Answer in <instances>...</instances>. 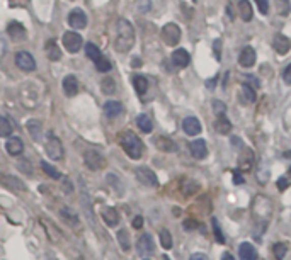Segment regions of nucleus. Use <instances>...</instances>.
<instances>
[{
    "label": "nucleus",
    "instance_id": "obj_18",
    "mask_svg": "<svg viewBox=\"0 0 291 260\" xmlns=\"http://www.w3.org/2000/svg\"><path fill=\"white\" fill-rule=\"evenodd\" d=\"M79 80H77L75 75H67L63 78V92H65L67 97H74L79 94Z\"/></svg>",
    "mask_w": 291,
    "mask_h": 260
},
{
    "label": "nucleus",
    "instance_id": "obj_35",
    "mask_svg": "<svg viewBox=\"0 0 291 260\" xmlns=\"http://www.w3.org/2000/svg\"><path fill=\"white\" fill-rule=\"evenodd\" d=\"M101 89H103V94L106 95H113L116 92V82L114 78L111 77H106L103 82H101Z\"/></svg>",
    "mask_w": 291,
    "mask_h": 260
},
{
    "label": "nucleus",
    "instance_id": "obj_50",
    "mask_svg": "<svg viewBox=\"0 0 291 260\" xmlns=\"http://www.w3.org/2000/svg\"><path fill=\"white\" fill-rule=\"evenodd\" d=\"M288 185H289V179L288 177H281L278 180V189L279 190H286V189H288Z\"/></svg>",
    "mask_w": 291,
    "mask_h": 260
},
{
    "label": "nucleus",
    "instance_id": "obj_21",
    "mask_svg": "<svg viewBox=\"0 0 291 260\" xmlns=\"http://www.w3.org/2000/svg\"><path fill=\"white\" fill-rule=\"evenodd\" d=\"M273 48L276 50V53H279V55H286L291 48V41L284 36V34H276L273 39Z\"/></svg>",
    "mask_w": 291,
    "mask_h": 260
},
{
    "label": "nucleus",
    "instance_id": "obj_36",
    "mask_svg": "<svg viewBox=\"0 0 291 260\" xmlns=\"http://www.w3.org/2000/svg\"><path fill=\"white\" fill-rule=\"evenodd\" d=\"M85 55H87V58H90L92 61H97L101 56H103V53H101V50L94 45V43H87V45H85Z\"/></svg>",
    "mask_w": 291,
    "mask_h": 260
},
{
    "label": "nucleus",
    "instance_id": "obj_14",
    "mask_svg": "<svg viewBox=\"0 0 291 260\" xmlns=\"http://www.w3.org/2000/svg\"><path fill=\"white\" fill-rule=\"evenodd\" d=\"M255 60H257V55H255V50L250 46H245L244 50L240 51L239 55V63L244 68H250L255 65Z\"/></svg>",
    "mask_w": 291,
    "mask_h": 260
},
{
    "label": "nucleus",
    "instance_id": "obj_13",
    "mask_svg": "<svg viewBox=\"0 0 291 260\" xmlns=\"http://www.w3.org/2000/svg\"><path fill=\"white\" fill-rule=\"evenodd\" d=\"M7 34L14 39V41H24V39L27 38L26 27H24L22 24L17 22V21H12L11 24H9V26H7Z\"/></svg>",
    "mask_w": 291,
    "mask_h": 260
},
{
    "label": "nucleus",
    "instance_id": "obj_24",
    "mask_svg": "<svg viewBox=\"0 0 291 260\" xmlns=\"http://www.w3.org/2000/svg\"><path fill=\"white\" fill-rule=\"evenodd\" d=\"M121 112H123V106H121V102L118 101H108L104 104V114L106 117H109V119L118 117Z\"/></svg>",
    "mask_w": 291,
    "mask_h": 260
},
{
    "label": "nucleus",
    "instance_id": "obj_48",
    "mask_svg": "<svg viewBox=\"0 0 291 260\" xmlns=\"http://www.w3.org/2000/svg\"><path fill=\"white\" fill-rule=\"evenodd\" d=\"M19 169H21L24 174H27V175H33V165L29 164V161H21V164H19Z\"/></svg>",
    "mask_w": 291,
    "mask_h": 260
},
{
    "label": "nucleus",
    "instance_id": "obj_6",
    "mask_svg": "<svg viewBox=\"0 0 291 260\" xmlns=\"http://www.w3.org/2000/svg\"><path fill=\"white\" fill-rule=\"evenodd\" d=\"M84 164H85L87 169H90V170H101V169H104V167H106V158H104V155L101 153V151L89 150V151H85Z\"/></svg>",
    "mask_w": 291,
    "mask_h": 260
},
{
    "label": "nucleus",
    "instance_id": "obj_49",
    "mask_svg": "<svg viewBox=\"0 0 291 260\" xmlns=\"http://www.w3.org/2000/svg\"><path fill=\"white\" fill-rule=\"evenodd\" d=\"M283 80L288 83V85H291V63L284 68V72H283Z\"/></svg>",
    "mask_w": 291,
    "mask_h": 260
},
{
    "label": "nucleus",
    "instance_id": "obj_51",
    "mask_svg": "<svg viewBox=\"0 0 291 260\" xmlns=\"http://www.w3.org/2000/svg\"><path fill=\"white\" fill-rule=\"evenodd\" d=\"M198 228V223L194 219H186L184 221V230H196Z\"/></svg>",
    "mask_w": 291,
    "mask_h": 260
},
{
    "label": "nucleus",
    "instance_id": "obj_41",
    "mask_svg": "<svg viewBox=\"0 0 291 260\" xmlns=\"http://www.w3.org/2000/svg\"><path fill=\"white\" fill-rule=\"evenodd\" d=\"M198 190H200V184H198L196 180H186L182 185L184 196H192V194H196Z\"/></svg>",
    "mask_w": 291,
    "mask_h": 260
},
{
    "label": "nucleus",
    "instance_id": "obj_54",
    "mask_svg": "<svg viewBox=\"0 0 291 260\" xmlns=\"http://www.w3.org/2000/svg\"><path fill=\"white\" fill-rule=\"evenodd\" d=\"M142 226H143V216H137V218L133 219V228L140 230Z\"/></svg>",
    "mask_w": 291,
    "mask_h": 260
},
{
    "label": "nucleus",
    "instance_id": "obj_58",
    "mask_svg": "<svg viewBox=\"0 0 291 260\" xmlns=\"http://www.w3.org/2000/svg\"><path fill=\"white\" fill-rule=\"evenodd\" d=\"M286 177H288V179L291 180V169H289V172H288V175H286Z\"/></svg>",
    "mask_w": 291,
    "mask_h": 260
},
{
    "label": "nucleus",
    "instance_id": "obj_34",
    "mask_svg": "<svg viewBox=\"0 0 291 260\" xmlns=\"http://www.w3.org/2000/svg\"><path fill=\"white\" fill-rule=\"evenodd\" d=\"M12 124H11V121L7 119L6 116H0V136L2 138H9V136L12 135Z\"/></svg>",
    "mask_w": 291,
    "mask_h": 260
},
{
    "label": "nucleus",
    "instance_id": "obj_45",
    "mask_svg": "<svg viewBox=\"0 0 291 260\" xmlns=\"http://www.w3.org/2000/svg\"><path fill=\"white\" fill-rule=\"evenodd\" d=\"M137 9L138 12L147 14L152 9V0H137Z\"/></svg>",
    "mask_w": 291,
    "mask_h": 260
},
{
    "label": "nucleus",
    "instance_id": "obj_9",
    "mask_svg": "<svg viewBox=\"0 0 291 260\" xmlns=\"http://www.w3.org/2000/svg\"><path fill=\"white\" fill-rule=\"evenodd\" d=\"M16 65L21 68L22 72H33L36 70V60L31 53L27 51H19L16 55Z\"/></svg>",
    "mask_w": 291,
    "mask_h": 260
},
{
    "label": "nucleus",
    "instance_id": "obj_52",
    "mask_svg": "<svg viewBox=\"0 0 291 260\" xmlns=\"http://www.w3.org/2000/svg\"><path fill=\"white\" fill-rule=\"evenodd\" d=\"M189 260H210V258H208V255H205V253L196 252V253H192L191 257H189Z\"/></svg>",
    "mask_w": 291,
    "mask_h": 260
},
{
    "label": "nucleus",
    "instance_id": "obj_10",
    "mask_svg": "<svg viewBox=\"0 0 291 260\" xmlns=\"http://www.w3.org/2000/svg\"><path fill=\"white\" fill-rule=\"evenodd\" d=\"M137 250L138 253L142 255V257H148V255H152L155 252V245H153V238L150 233H145L142 237L138 238L137 242Z\"/></svg>",
    "mask_w": 291,
    "mask_h": 260
},
{
    "label": "nucleus",
    "instance_id": "obj_55",
    "mask_svg": "<svg viewBox=\"0 0 291 260\" xmlns=\"http://www.w3.org/2000/svg\"><path fill=\"white\" fill-rule=\"evenodd\" d=\"M234 182H235L237 185L244 184V177H242V175H239V174H237V172H235V174H234Z\"/></svg>",
    "mask_w": 291,
    "mask_h": 260
},
{
    "label": "nucleus",
    "instance_id": "obj_42",
    "mask_svg": "<svg viewBox=\"0 0 291 260\" xmlns=\"http://www.w3.org/2000/svg\"><path fill=\"white\" fill-rule=\"evenodd\" d=\"M160 243H162V247L166 250L172 248L174 242H172V235H171L169 230H162V232H160Z\"/></svg>",
    "mask_w": 291,
    "mask_h": 260
},
{
    "label": "nucleus",
    "instance_id": "obj_1",
    "mask_svg": "<svg viewBox=\"0 0 291 260\" xmlns=\"http://www.w3.org/2000/svg\"><path fill=\"white\" fill-rule=\"evenodd\" d=\"M135 46V29L128 19H119L116 26L114 48L118 53H128Z\"/></svg>",
    "mask_w": 291,
    "mask_h": 260
},
{
    "label": "nucleus",
    "instance_id": "obj_59",
    "mask_svg": "<svg viewBox=\"0 0 291 260\" xmlns=\"http://www.w3.org/2000/svg\"><path fill=\"white\" fill-rule=\"evenodd\" d=\"M286 155H288V158H291V151H288V153H286Z\"/></svg>",
    "mask_w": 291,
    "mask_h": 260
},
{
    "label": "nucleus",
    "instance_id": "obj_33",
    "mask_svg": "<svg viewBox=\"0 0 291 260\" xmlns=\"http://www.w3.org/2000/svg\"><path fill=\"white\" fill-rule=\"evenodd\" d=\"M133 85H135V90H137V94L143 95L145 92H147V89H148V80L143 75H137V77L133 78Z\"/></svg>",
    "mask_w": 291,
    "mask_h": 260
},
{
    "label": "nucleus",
    "instance_id": "obj_43",
    "mask_svg": "<svg viewBox=\"0 0 291 260\" xmlns=\"http://www.w3.org/2000/svg\"><path fill=\"white\" fill-rule=\"evenodd\" d=\"M289 7H291L289 0H276V9H278L279 16H288Z\"/></svg>",
    "mask_w": 291,
    "mask_h": 260
},
{
    "label": "nucleus",
    "instance_id": "obj_57",
    "mask_svg": "<svg viewBox=\"0 0 291 260\" xmlns=\"http://www.w3.org/2000/svg\"><path fill=\"white\" fill-rule=\"evenodd\" d=\"M132 65H133V67H140V65H142V63H140V58H135Z\"/></svg>",
    "mask_w": 291,
    "mask_h": 260
},
{
    "label": "nucleus",
    "instance_id": "obj_27",
    "mask_svg": "<svg viewBox=\"0 0 291 260\" xmlns=\"http://www.w3.org/2000/svg\"><path fill=\"white\" fill-rule=\"evenodd\" d=\"M155 146H157L158 150L166 151V153H171V151L177 150V145L174 143L171 138H167V136H158V138H155Z\"/></svg>",
    "mask_w": 291,
    "mask_h": 260
},
{
    "label": "nucleus",
    "instance_id": "obj_3",
    "mask_svg": "<svg viewBox=\"0 0 291 260\" xmlns=\"http://www.w3.org/2000/svg\"><path fill=\"white\" fill-rule=\"evenodd\" d=\"M45 150H46V155L50 156L51 160H61L63 155H65V150H63L60 138L53 133H48V136H46Z\"/></svg>",
    "mask_w": 291,
    "mask_h": 260
},
{
    "label": "nucleus",
    "instance_id": "obj_22",
    "mask_svg": "<svg viewBox=\"0 0 291 260\" xmlns=\"http://www.w3.org/2000/svg\"><path fill=\"white\" fill-rule=\"evenodd\" d=\"M172 63L177 68H186L189 63H191V56H189V53L186 50L179 48V50H176L172 53Z\"/></svg>",
    "mask_w": 291,
    "mask_h": 260
},
{
    "label": "nucleus",
    "instance_id": "obj_23",
    "mask_svg": "<svg viewBox=\"0 0 291 260\" xmlns=\"http://www.w3.org/2000/svg\"><path fill=\"white\" fill-rule=\"evenodd\" d=\"M6 150H7V153H9V155H12V156L21 155L22 151H24V143H22V140H21V138H17V136H12V138H9V140H7V143H6Z\"/></svg>",
    "mask_w": 291,
    "mask_h": 260
},
{
    "label": "nucleus",
    "instance_id": "obj_60",
    "mask_svg": "<svg viewBox=\"0 0 291 260\" xmlns=\"http://www.w3.org/2000/svg\"><path fill=\"white\" fill-rule=\"evenodd\" d=\"M143 260H150V258H143Z\"/></svg>",
    "mask_w": 291,
    "mask_h": 260
},
{
    "label": "nucleus",
    "instance_id": "obj_38",
    "mask_svg": "<svg viewBox=\"0 0 291 260\" xmlns=\"http://www.w3.org/2000/svg\"><path fill=\"white\" fill-rule=\"evenodd\" d=\"M41 169L45 170V174L48 175V177H51V179H55V180H58V179H61V174L58 172L55 167H53L51 164H48V161H45L43 160L41 161Z\"/></svg>",
    "mask_w": 291,
    "mask_h": 260
},
{
    "label": "nucleus",
    "instance_id": "obj_2",
    "mask_svg": "<svg viewBox=\"0 0 291 260\" xmlns=\"http://www.w3.org/2000/svg\"><path fill=\"white\" fill-rule=\"evenodd\" d=\"M121 146H123V150L126 151V155H128L130 158H133V160L142 158L143 143L137 135L132 133V131H128V133L123 135V138H121Z\"/></svg>",
    "mask_w": 291,
    "mask_h": 260
},
{
    "label": "nucleus",
    "instance_id": "obj_46",
    "mask_svg": "<svg viewBox=\"0 0 291 260\" xmlns=\"http://www.w3.org/2000/svg\"><path fill=\"white\" fill-rule=\"evenodd\" d=\"M213 111L216 116H225L227 114V106L221 101H213Z\"/></svg>",
    "mask_w": 291,
    "mask_h": 260
},
{
    "label": "nucleus",
    "instance_id": "obj_20",
    "mask_svg": "<svg viewBox=\"0 0 291 260\" xmlns=\"http://www.w3.org/2000/svg\"><path fill=\"white\" fill-rule=\"evenodd\" d=\"M26 129H27L29 136H31L36 143H40L41 138H43V124H41V122L38 119H29L26 122Z\"/></svg>",
    "mask_w": 291,
    "mask_h": 260
},
{
    "label": "nucleus",
    "instance_id": "obj_25",
    "mask_svg": "<svg viewBox=\"0 0 291 260\" xmlns=\"http://www.w3.org/2000/svg\"><path fill=\"white\" fill-rule=\"evenodd\" d=\"M240 101H242V104H245V106H249L252 104V102H255V90H254V87L249 85V83H244L242 85V89H240Z\"/></svg>",
    "mask_w": 291,
    "mask_h": 260
},
{
    "label": "nucleus",
    "instance_id": "obj_7",
    "mask_svg": "<svg viewBox=\"0 0 291 260\" xmlns=\"http://www.w3.org/2000/svg\"><path fill=\"white\" fill-rule=\"evenodd\" d=\"M80 189H82V198H80V204H82V211H84V214H85V218L89 219L92 226H95V223H94V214H92V199H90V196H89V190H87V185L84 182V179L80 177Z\"/></svg>",
    "mask_w": 291,
    "mask_h": 260
},
{
    "label": "nucleus",
    "instance_id": "obj_56",
    "mask_svg": "<svg viewBox=\"0 0 291 260\" xmlns=\"http://www.w3.org/2000/svg\"><path fill=\"white\" fill-rule=\"evenodd\" d=\"M221 260H235V258H234V255H232V253L225 252V253L221 255Z\"/></svg>",
    "mask_w": 291,
    "mask_h": 260
},
{
    "label": "nucleus",
    "instance_id": "obj_40",
    "mask_svg": "<svg viewBox=\"0 0 291 260\" xmlns=\"http://www.w3.org/2000/svg\"><path fill=\"white\" fill-rule=\"evenodd\" d=\"M211 226H213V233H215V238H216V242L218 243H227V238H225V235L221 233V228H220V223H218V219L216 218H211Z\"/></svg>",
    "mask_w": 291,
    "mask_h": 260
},
{
    "label": "nucleus",
    "instance_id": "obj_47",
    "mask_svg": "<svg viewBox=\"0 0 291 260\" xmlns=\"http://www.w3.org/2000/svg\"><path fill=\"white\" fill-rule=\"evenodd\" d=\"M255 6L263 16H266V14L269 12V0H255Z\"/></svg>",
    "mask_w": 291,
    "mask_h": 260
},
{
    "label": "nucleus",
    "instance_id": "obj_37",
    "mask_svg": "<svg viewBox=\"0 0 291 260\" xmlns=\"http://www.w3.org/2000/svg\"><path fill=\"white\" fill-rule=\"evenodd\" d=\"M286 252H288V243L284 242H279V243H274L273 247V255L276 260H283L286 257Z\"/></svg>",
    "mask_w": 291,
    "mask_h": 260
},
{
    "label": "nucleus",
    "instance_id": "obj_16",
    "mask_svg": "<svg viewBox=\"0 0 291 260\" xmlns=\"http://www.w3.org/2000/svg\"><path fill=\"white\" fill-rule=\"evenodd\" d=\"M0 180H2L4 185H7L9 189H14V190H21V192H26L27 190V185L22 182L21 179L14 177V175H7V174H2L0 175Z\"/></svg>",
    "mask_w": 291,
    "mask_h": 260
},
{
    "label": "nucleus",
    "instance_id": "obj_8",
    "mask_svg": "<svg viewBox=\"0 0 291 260\" xmlns=\"http://www.w3.org/2000/svg\"><path fill=\"white\" fill-rule=\"evenodd\" d=\"M82 36L75 31H67L63 34V46L69 53H79L82 48Z\"/></svg>",
    "mask_w": 291,
    "mask_h": 260
},
{
    "label": "nucleus",
    "instance_id": "obj_5",
    "mask_svg": "<svg viewBox=\"0 0 291 260\" xmlns=\"http://www.w3.org/2000/svg\"><path fill=\"white\" fill-rule=\"evenodd\" d=\"M135 177L138 179L140 184L147 185V187H157L158 185V179L155 175V172L148 167H138L135 169Z\"/></svg>",
    "mask_w": 291,
    "mask_h": 260
},
{
    "label": "nucleus",
    "instance_id": "obj_44",
    "mask_svg": "<svg viewBox=\"0 0 291 260\" xmlns=\"http://www.w3.org/2000/svg\"><path fill=\"white\" fill-rule=\"evenodd\" d=\"M95 63V68L99 72H103V73H106V72H109L111 70V61L108 60V58H104V56H101L99 60L97 61H94Z\"/></svg>",
    "mask_w": 291,
    "mask_h": 260
},
{
    "label": "nucleus",
    "instance_id": "obj_30",
    "mask_svg": "<svg viewBox=\"0 0 291 260\" xmlns=\"http://www.w3.org/2000/svg\"><path fill=\"white\" fill-rule=\"evenodd\" d=\"M215 129L220 135H230L232 133V122L227 116H218L215 121Z\"/></svg>",
    "mask_w": 291,
    "mask_h": 260
},
{
    "label": "nucleus",
    "instance_id": "obj_15",
    "mask_svg": "<svg viewBox=\"0 0 291 260\" xmlns=\"http://www.w3.org/2000/svg\"><path fill=\"white\" fill-rule=\"evenodd\" d=\"M189 150H191V153L194 158L198 160H203L208 156V146H206V141L205 140H194L189 143Z\"/></svg>",
    "mask_w": 291,
    "mask_h": 260
},
{
    "label": "nucleus",
    "instance_id": "obj_32",
    "mask_svg": "<svg viewBox=\"0 0 291 260\" xmlns=\"http://www.w3.org/2000/svg\"><path fill=\"white\" fill-rule=\"evenodd\" d=\"M137 124H138L140 129L143 131V133H152L153 124H152V119H150L147 114H140L137 117Z\"/></svg>",
    "mask_w": 291,
    "mask_h": 260
},
{
    "label": "nucleus",
    "instance_id": "obj_4",
    "mask_svg": "<svg viewBox=\"0 0 291 260\" xmlns=\"http://www.w3.org/2000/svg\"><path fill=\"white\" fill-rule=\"evenodd\" d=\"M162 39L169 46H177L181 41V27L174 22H169L162 27Z\"/></svg>",
    "mask_w": 291,
    "mask_h": 260
},
{
    "label": "nucleus",
    "instance_id": "obj_12",
    "mask_svg": "<svg viewBox=\"0 0 291 260\" xmlns=\"http://www.w3.org/2000/svg\"><path fill=\"white\" fill-rule=\"evenodd\" d=\"M254 164H255L254 151H252L250 148H244V150H242V153L239 156V169L242 172H249V170H252Z\"/></svg>",
    "mask_w": 291,
    "mask_h": 260
},
{
    "label": "nucleus",
    "instance_id": "obj_17",
    "mask_svg": "<svg viewBox=\"0 0 291 260\" xmlns=\"http://www.w3.org/2000/svg\"><path fill=\"white\" fill-rule=\"evenodd\" d=\"M182 129H184V133L189 136H196L201 133V122L198 121V117L189 116L182 121Z\"/></svg>",
    "mask_w": 291,
    "mask_h": 260
},
{
    "label": "nucleus",
    "instance_id": "obj_11",
    "mask_svg": "<svg viewBox=\"0 0 291 260\" xmlns=\"http://www.w3.org/2000/svg\"><path fill=\"white\" fill-rule=\"evenodd\" d=\"M87 14L82 11V9H74L69 14V24L74 29H85L87 27Z\"/></svg>",
    "mask_w": 291,
    "mask_h": 260
},
{
    "label": "nucleus",
    "instance_id": "obj_26",
    "mask_svg": "<svg viewBox=\"0 0 291 260\" xmlns=\"http://www.w3.org/2000/svg\"><path fill=\"white\" fill-rule=\"evenodd\" d=\"M45 51H46V56H48V60H50V61H58L61 58V50L58 48L56 41H53V39L46 41Z\"/></svg>",
    "mask_w": 291,
    "mask_h": 260
},
{
    "label": "nucleus",
    "instance_id": "obj_28",
    "mask_svg": "<svg viewBox=\"0 0 291 260\" xmlns=\"http://www.w3.org/2000/svg\"><path fill=\"white\" fill-rule=\"evenodd\" d=\"M103 219L109 228H114L116 224H119V213L114 208H106L103 211Z\"/></svg>",
    "mask_w": 291,
    "mask_h": 260
},
{
    "label": "nucleus",
    "instance_id": "obj_31",
    "mask_svg": "<svg viewBox=\"0 0 291 260\" xmlns=\"http://www.w3.org/2000/svg\"><path fill=\"white\" fill-rule=\"evenodd\" d=\"M239 14H240L242 21H245V22L252 21V6L249 0H240L239 2Z\"/></svg>",
    "mask_w": 291,
    "mask_h": 260
},
{
    "label": "nucleus",
    "instance_id": "obj_19",
    "mask_svg": "<svg viewBox=\"0 0 291 260\" xmlns=\"http://www.w3.org/2000/svg\"><path fill=\"white\" fill-rule=\"evenodd\" d=\"M239 257L240 260H257L259 258V253H257V248L249 242H244L239 245Z\"/></svg>",
    "mask_w": 291,
    "mask_h": 260
},
{
    "label": "nucleus",
    "instance_id": "obj_53",
    "mask_svg": "<svg viewBox=\"0 0 291 260\" xmlns=\"http://www.w3.org/2000/svg\"><path fill=\"white\" fill-rule=\"evenodd\" d=\"M213 46H215V55H216V58L220 60V58H221V41H220V39H216L215 45H213Z\"/></svg>",
    "mask_w": 291,
    "mask_h": 260
},
{
    "label": "nucleus",
    "instance_id": "obj_39",
    "mask_svg": "<svg viewBox=\"0 0 291 260\" xmlns=\"http://www.w3.org/2000/svg\"><path fill=\"white\" fill-rule=\"evenodd\" d=\"M118 242L121 245V248L124 250V252H128L130 248H132V242H130V235L126 230H119L118 232Z\"/></svg>",
    "mask_w": 291,
    "mask_h": 260
},
{
    "label": "nucleus",
    "instance_id": "obj_29",
    "mask_svg": "<svg viewBox=\"0 0 291 260\" xmlns=\"http://www.w3.org/2000/svg\"><path fill=\"white\" fill-rule=\"evenodd\" d=\"M60 218H61L67 224H70L72 228L79 226V216H77L70 208H61V209H60Z\"/></svg>",
    "mask_w": 291,
    "mask_h": 260
}]
</instances>
